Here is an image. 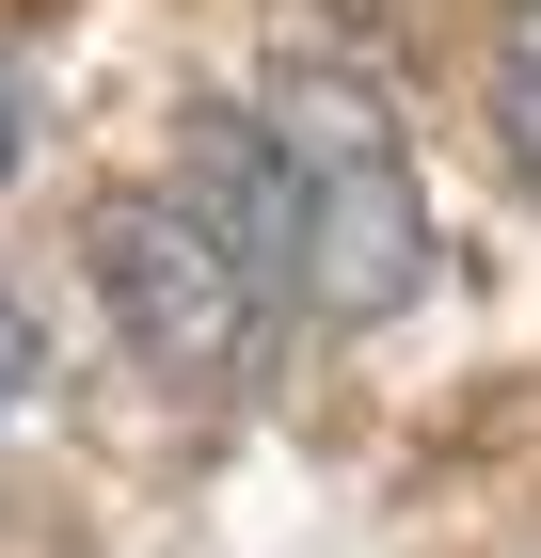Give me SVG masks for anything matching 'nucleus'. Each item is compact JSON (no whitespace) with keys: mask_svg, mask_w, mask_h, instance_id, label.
<instances>
[{"mask_svg":"<svg viewBox=\"0 0 541 558\" xmlns=\"http://www.w3.org/2000/svg\"><path fill=\"white\" fill-rule=\"evenodd\" d=\"M96 303L112 336L160 367L175 399H239L271 319H287V256H271V208H255V144L239 112H192V175H144L81 223Z\"/></svg>","mask_w":541,"mask_h":558,"instance_id":"obj_1","label":"nucleus"},{"mask_svg":"<svg viewBox=\"0 0 541 558\" xmlns=\"http://www.w3.org/2000/svg\"><path fill=\"white\" fill-rule=\"evenodd\" d=\"M255 144V208H271V256H287V303L367 336L430 288V192H415V144L351 64H271V96L239 112Z\"/></svg>","mask_w":541,"mask_h":558,"instance_id":"obj_2","label":"nucleus"},{"mask_svg":"<svg viewBox=\"0 0 541 558\" xmlns=\"http://www.w3.org/2000/svg\"><path fill=\"white\" fill-rule=\"evenodd\" d=\"M494 129H509V175L541 192V0H509V48H494Z\"/></svg>","mask_w":541,"mask_h":558,"instance_id":"obj_3","label":"nucleus"},{"mask_svg":"<svg viewBox=\"0 0 541 558\" xmlns=\"http://www.w3.org/2000/svg\"><path fill=\"white\" fill-rule=\"evenodd\" d=\"M33 384H48V336H33V303L0 288V415H16V399H33Z\"/></svg>","mask_w":541,"mask_h":558,"instance_id":"obj_4","label":"nucleus"},{"mask_svg":"<svg viewBox=\"0 0 541 558\" xmlns=\"http://www.w3.org/2000/svg\"><path fill=\"white\" fill-rule=\"evenodd\" d=\"M33 160V81H16V64H0V175Z\"/></svg>","mask_w":541,"mask_h":558,"instance_id":"obj_5","label":"nucleus"}]
</instances>
